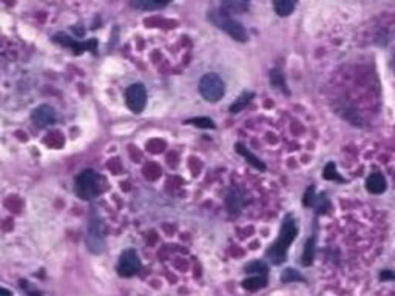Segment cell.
I'll return each mask as SVG.
<instances>
[{"label":"cell","instance_id":"8992f818","mask_svg":"<svg viewBox=\"0 0 395 296\" xmlns=\"http://www.w3.org/2000/svg\"><path fill=\"white\" fill-rule=\"evenodd\" d=\"M140 270V259L134 250H125L118 262V273L124 278L134 276Z\"/></svg>","mask_w":395,"mask_h":296},{"label":"cell","instance_id":"4fadbf2b","mask_svg":"<svg viewBox=\"0 0 395 296\" xmlns=\"http://www.w3.org/2000/svg\"><path fill=\"white\" fill-rule=\"evenodd\" d=\"M249 3L250 0H223V9L227 12H244Z\"/></svg>","mask_w":395,"mask_h":296},{"label":"cell","instance_id":"603a6c76","mask_svg":"<svg viewBox=\"0 0 395 296\" xmlns=\"http://www.w3.org/2000/svg\"><path fill=\"white\" fill-rule=\"evenodd\" d=\"M0 293H3V295H11V290H6L3 287H0Z\"/></svg>","mask_w":395,"mask_h":296},{"label":"cell","instance_id":"ffe728a7","mask_svg":"<svg viewBox=\"0 0 395 296\" xmlns=\"http://www.w3.org/2000/svg\"><path fill=\"white\" fill-rule=\"evenodd\" d=\"M188 123H193V125H196L199 128H213L215 127L212 119H209V117H195L192 120H188Z\"/></svg>","mask_w":395,"mask_h":296},{"label":"cell","instance_id":"ba28073f","mask_svg":"<svg viewBox=\"0 0 395 296\" xmlns=\"http://www.w3.org/2000/svg\"><path fill=\"white\" fill-rule=\"evenodd\" d=\"M31 119L37 127H51L56 122V113L50 105H39L34 108Z\"/></svg>","mask_w":395,"mask_h":296},{"label":"cell","instance_id":"44dd1931","mask_svg":"<svg viewBox=\"0 0 395 296\" xmlns=\"http://www.w3.org/2000/svg\"><path fill=\"white\" fill-rule=\"evenodd\" d=\"M270 81H272V85L273 87H279V88H282V90H286L284 87H286V84H284V79H282V74L279 73V71H272V74H270Z\"/></svg>","mask_w":395,"mask_h":296},{"label":"cell","instance_id":"7c38bea8","mask_svg":"<svg viewBox=\"0 0 395 296\" xmlns=\"http://www.w3.org/2000/svg\"><path fill=\"white\" fill-rule=\"evenodd\" d=\"M267 286V278L265 275H254V278H247L243 283V287L250 292H257L263 287Z\"/></svg>","mask_w":395,"mask_h":296},{"label":"cell","instance_id":"3957f363","mask_svg":"<svg viewBox=\"0 0 395 296\" xmlns=\"http://www.w3.org/2000/svg\"><path fill=\"white\" fill-rule=\"evenodd\" d=\"M102 192L101 178L96 171L85 170L76 179V193L81 199H93Z\"/></svg>","mask_w":395,"mask_h":296},{"label":"cell","instance_id":"e0dca14e","mask_svg":"<svg viewBox=\"0 0 395 296\" xmlns=\"http://www.w3.org/2000/svg\"><path fill=\"white\" fill-rule=\"evenodd\" d=\"M227 205H229V208L232 210V211H238V210H241V207H243V197H241V192H233L232 195H230V197L227 199Z\"/></svg>","mask_w":395,"mask_h":296},{"label":"cell","instance_id":"6da1fadb","mask_svg":"<svg viewBox=\"0 0 395 296\" xmlns=\"http://www.w3.org/2000/svg\"><path fill=\"white\" fill-rule=\"evenodd\" d=\"M295 236H296V225H295L293 217L292 216H286L284 224L281 227L279 238L272 244V247L268 248V252H267L268 259H270L273 264L284 262L286 255H287V247L293 242Z\"/></svg>","mask_w":395,"mask_h":296},{"label":"cell","instance_id":"ac0fdd59","mask_svg":"<svg viewBox=\"0 0 395 296\" xmlns=\"http://www.w3.org/2000/svg\"><path fill=\"white\" fill-rule=\"evenodd\" d=\"M313 238H310L306 244V248H304V252H303V256H301V262L304 264V266H310L312 264V259H313Z\"/></svg>","mask_w":395,"mask_h":296},{"label":"cell","instance_id":"30bf717a","mask_svg":"<svg viewBox=\"0 0 395 296\" xmlns=\"http://www.w3.org/2000/svg\"><path fill=\"white\" fill-rule=\"evenodd\" d=\"M171 0H132V6L142 11H153L168 5Z\"/></svg>","mask_w":395,"mask_h":296},{"label":"cell","instance_id":"7a4b0ae2","mask_svg":"<svg viewBox=\"0 0 395 296\" xmlns=\"http://www.w3.org/2000/svg\"><path fill=\"white\" fill-rule=\"evenodd\" d=\"M209 19L212 20L213 25H216L218 28H221L227 33L232 39L238 40V42H246L247 40V31L246 28L236 22L235 19L230 17V14L224 9H218V11H212L209 14Z\"/></svg>","mask_w":395,"mask_h":296},{"label":"cell","instance_id":"9c48e42d","mask_svg":"<svg viewBox=\"0 0 395 296\" xmlns=\"http://www.w3.org/2000/svg\"><path fill=\"white\" fill-rule=\"evenodd\" d=\"M366 189L374 195H380L386 190V179L380 173H374L366 181Z\"/></svg>","mask_w":395,"mask_h":296},{"label":"cell","instance_id":"5bb4252c","mask_svg":"<svg viewBox=\"0 0 395 296\" xmlns=\"http://www.w3.org/2000/svg\"><path fill=\"white\" fill-rule=\"evenodd\" d=\"M236 151H238L240 154H243L244 158H247V159H249V162H250L252 165H254V167H257L258 170H261V171H263V170H265V165H264V164H263V162H261V161L257 158V156L250 154V153L246 150V147H244V145H241V144H236Z\"/></svg>","mask_w":395,"mask_h":296},{"label":"cell","instance_id":"5b68a950","mask_svg":"<svg viewBox=\"0 0 395 296\" xmlns=\"http://www.w3.org/2000/svg\"><path fill=\"white\" fill-rule=\"evenodd\" d=\"M125 102L133 113H142L147 103V90L142 84H133L125 91Z\"/></svg>","mask_w":395,"mask_h":296},{"label":"cell","instance_id":"7402d4cb","mask_svg":"<svg viewBox=\"0 0 395 296\" xmlns=\"http://www.w3.org/2000/svg\"><path fill=\"white\" fill-rule=\"evenodd\" d=\"M324 171H326V173H324V178H326V179H334V178L338 179V178L334 175V173H335V171H334V164H329V165L326 167Z\"/></svg>","mask_w":395,"mask_h":296},{"label":"cell","instance_id":"8fae6325","mask_svg":"<svg viewBox=\"0 0 395 296\" xmlns=\"http://www.w3.org/2000/svg\"><path fill=\"white\" fill-rule=\"evenodd\" d=\"M296 5V0H273V8L275 12L281 17H286V15L292 14Z\"/></svg>","mask_w":395,"mask_h":296},{"label":"cell","instance_id":"2e32d148","mask_svg":"<svg viewBox=\"0 0 395 296\" xmlns=\"http://www.w3.org/2000/svg\"><path fill=\"white\" fill-rule=\"evenodd\" d=\"M246 272L252 273V275H265L267 273V266H265V262H263V261H255V262L247 264Z\"/></svg>","mask_w":395,"mask_h":296},{"label":"cell","instance_id":"277c9868","mask_svg":"<svg viewBox=\"0 0 395 296\" xmlns=\"http://www.w3.org/2000/svg\"><path fill=\"white\" fill-rule=\"evenodd\" d=\"M224 91H226V87H224L223 79L215 73L205 74L199 81V93L207 102L221 100L224 96Z\"/></svg>","mask_w":395,"mask_h":296},{"label":"cell","instance_id":"52a82bcc","mask_svg":"<svg viewBox=\"0 0 395 296\" xmlns=\"http://www.w3.org/2000/svg\"><path fill=\"white\" fill-rule=\"evenodd\" d=\"M87 244H88V248L93 253H102V250H104V230H102V224L98 217H94V219H91V222H90Z\"/></svg>","mask_w":395,"mask_h":296},{"label":"cell","instance_id":"9a60e30c","mask_svg":"<svg viewBox=\"0 0 395 296\" xmlns=\"http://www.w3.org/2000/svg\"><path fill=\"white\" fill-rule=\"evenodd\" d=\"M254 99V93H244V95H241L238 99L235 100V103L230 106V111L232 113H238L241 110H244V108L247 106V103Z\"/></svg>","mask_w":395,"mask_h":296},{"label":"cell","instance_id":"d6986e66","mask_svg":"<svg viewBox=\"0 0 395 296\" xmlns=\"http://www.w3.org/2000/svg\"><path fill=\"white\" fill-rule=\"evenodd\" d=\"M293 281H303V276L298 275L296 270H284L282 273V283H293Z\"/></svg>","mask_w":395,"mask_h":296}]
</instances>
